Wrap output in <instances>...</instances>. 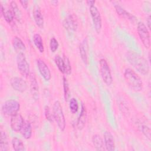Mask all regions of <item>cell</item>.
I'll return each mask as SVG.
<instances>
[{
  "label": "cell",
  "instance_id": "cell-1",
  "mask_svg": "<svg viewBox=\"0 0 151 151\" xmlns=\"http://www.w3.org/2000/svg\"><path fill=\"white\" fill-rule=\"evenodd\" d=\"M126 58L129 63L140 74L145 76L149 73V64L143 56L134 51H128Z\"/></svg>",
  "mask_w": 151,
  "mask_h": 151
},
{
  "label": "cell",
  "instance_id": "cell-2",
  "mask_svg": "<svg viewBox=\"0 0 151 151\" xmlns=\"http://www.w3.org/2000/svg\"><path fill=\"white\" fill-rule=\"evenodd\" d=\"M124 78L128 86L134 91L138 92L142 90V80L139 75L132 69L129 68L125 69Z\"/></svg>",
  "mask_w": 151,
  "mask_h": 151
},
{
  "label": "cell",
  "instance_id": "cell-3",
  "mask_svg": "<svg viewBox=\"0 0 151 151\" xmlns=\"http://www.w3.org/2000/svg\"><path fill=\"white\" fill-rule=\"evenodd\" d=\"M52 113L54 120L56 122L59 129L61 131H64L65 129L66 122L62 106L60 102L58 100L55 101L53 104Z\"/></svg>",
  "mask_w": 151,
  "mask_h": 151
},
{
  "label": "cell",
  "instance_id": "cell-4",
  "mask_svg": "<svg viewBox=\"0 0 151 151\" xmlns=\"http://www.w3.org/2000/svg\"><path fill=\"white\" fill-rule=\"evenodd\" d=\"M54 62L59 71L63 74L70 75L71 73V65L68 58L63 55V57L57 55L54 58Z\"/></svg>",
  "mask_w": 151,
  "mask_h": 151
},
{
  "label": "cell",
  "instance_id": "cell-5",
  "mask_svg": "<svg viewBox=\"0 0 151 151\" xmlns=\"http://www.w3.org/2000/svg\"><path fill=\"white\" fill-rule=\"evenodd\" d=\"M100 73L102 80L107 86H110L113 83V77L111 70L107 61L104 58H101L99 61Z\"/></svg>",
  "mask_w": 151,
  "mask_h": 151
},
{
  "label": "cell",
  "instance_id": "cell-6",
  "mask_svg": "<svg viewBox=\"0 0 151 151\" xmlns=\"http://www.w3.org/2000/svg\"><path fill=\"white\" fill-rule=\"evenodd\" d=\"M137 31L140 40L144 47L146 49H149L150 47V37L146 25L142 22H139L137 23Z\"/></svg>",
  "mask_w": 151,
  "mask_h": 151
},
{
  "label": "cell",
  "instance_id": "cell-7",
  "mask_svg": "<svg viewBox=\"0 0 151 151\" xmlns=\"http://www.w3.org/2000/svg\"><path fill=\"white\" fill-rule=\"evenodd\" d=\"M17 64L18 70L22 76L25 77H27L29 76L30 74L29 65L23 52L18 53V54L17 55Z\"/></svg>",
  "mask_w": 151,
  "mask_h": 151
},
{
  "label": "cell",
  "instance_id": "cell-8",
  "mask_svg": "<svg viewBox=\"0 0 151 151\" xmlns=\"http://www.w3.org/2000/svg\"><path fill=\"white\" fill-rule=\"evenodd\" d=\"M20 109V104L15 100L6 101L2 106V111L6 116H12L17 113Z\"/></svg>",
  "mask_w": 151,
  "mask_h": 151
},
{
  "label": "cell",
  "instance_id": "cell-9",
  "mask_svg": "<svg viewBox=\"0 0 151 151\" xmlns=\"http://www.w3.org/2000/svg\"><path fill=\"white\" fill-rule=\"evenodd\" d=\"M90 12L95 31L97 34H99L102 27V20L100 12L95 5L90 6Z\"/></svg>",
  "mask_w": 151,
  "mask_h": 151
},
{
  "label": "cell",
  "instance_id": "cell-10",
  "mask_svg": "<svg viewBox=\"0 0 151 151\" xmlns=\"http://www.w3.org/2000/svg\"><path fill=\"white\" fill-rule=\"evenodd\" d=\"M63 25L69 33L76 32L78 27V20L76 15L74 14H68L64 18Z\"/></svg>",
  "mask_w": 151,
  "mask_h": 151
},
{
  "label": "cell",
  "instance_id": "cell-11",
  "mask_svg": "<svg viewBox=\"0 0 151 151\" xmlns=\"http://www.w3.org/2000/svg\"><path fill=\"white\" fill-rule=\"evenodd\" d=\"M29 79L31 96L34 100L38 101L40 99V91L38 83L37 82L35 74L33 73H30L29 76Z\"/></svg>",
  "mask_w": 151,
  "mask_h": 151
},
{
  "label": "cell",
  "instance_id": "cell-12",
  "mask_svg": "<svg viewBox=\"0 0 151 151\" xmlns=\"http://www.w3.org/2000/svg\"><path fill=\"white\" fill-rule=\"evenodd\" d=\"M10 84L13 89L20 93L25 91L28 87L26 81L18 77H12L10 80Z\"/></svg>",
  "mask_w": 151,
  "mask_h": 151
},
{
  "label": "cell",
  "instance_id": "cell-13",
  "mask_svg": "<svg viewBox=\"0 0 151 151\" xmlns=\"http://www.w3.org/2000/svg\"><path fill=\"white\" fill-rule=\"evenodd\" d=\"M37 65L41 76L45 81H49L51 78L50 70L44 60L39 58L37 60Z\"/></svg>",
  "mask_w": 151,
  "mask_h": 151
},
{
  "label": "cell",
  "instance_id": "cell-14",
  "mask_svg": "<svg viewBox=\"0 0 151 151\" xmlns=\"http://www.w3.org/2000/svg\"><path fill=\"white\" fill-rule=\"evenodd\" d=\"M24 122L25 121L22 116L19 113H17L12 116L10 120V126L11 129L16 132H20Z\"/></svg>",
  "mask_w": 151,
  "mask_h": 151
},
{
  "label": "cell",
  "instance_id": "cell-15",
  "mask_svg": "<svg viewBox=\"0 0 151 151\" xmlns=\"http://www.w3.org/2000/svg\"><path fill=\"white\" fill-rule=\"evenodd\" d=\"M80 55L83 62L87 65L88 63V43L87 37L83 39L79 45Z\"/></svg>",
  "mask_w": 151,
  "mask_h": 151
},
{
  "label": "cell",
  "instance_id": "cell-16",
  "mask_svg": "<svg viewBox=\"0 0 151 151\" xmlns=\"http://www.w3.org/2000/svg\"><path fill=\"white\" fill-rule=\"evenodd\" d=\"M104 146L107 150L113 151L115 150V143L112 134L108 131H106L104 133Z\"/></svg>",
  "mask_w": 151,
  "mask_h": 151
},
{
  "label": "cell",
  "instance_id": "cell-17",
  "mask_svg": "<svg viewBox=\"0 0 151 151\" xmlns=\"http://www.w3.org/2000/svg\"><path fill=\"white\" fill-rule=\"evenodd\" d=\"M114 8H115V10H116V12L117 13V14L119 15L122 18H123L126 19H128L133 22H134L136 21V18L133 15H132L130 13H129V12H127L125 9L122 8L119 5H117V4L115 5Z\"/></svg>",
  "mask_w": 151,
  "mask_h": 151
},
{
  "label": "cell",
  "instance_id": "cell-18",
  "mask_svg": "<svg viewBox=\"0 0 151 151\" xmlns=\"http://www.w3.org/2000/svg\"><path fill=\"white\" fill-rule=\"evenodd\" d=\"M86 120H87V110H86V107L84 106L83 104H82L80 114L78 116V118L77 122V127L78 130H81L86 125Z\"/></svg>",
  "mask_w": 151,
  "mask_h": 151
},
{
  "label": "cell",
  "instance_id": "cell-19",
  "mask_svg": "<svg viewBox=\"0 0 151 151\" xmlns=\"http://www.w3.org/2000/svg\"><path fill=\"white\" fill-rule=\"evenodd\" d=\"M33 17L36 25L40 28L44 27V18L41 11L38 6H35L33 10Z\"/></svg>",
  "mask_w": 151,
  "mask_h": 151
},
{
  "label": "cell",
  "instance_id": "cell-20",
  "mask_svg": "<svg viewBox=\"0 0 151 151\" xmlns=\"http://www.w3.org/2000/svg\"><path fill=\"white\" fill-rule=\"evenodd\" d=\"M12 44L15 51L18 53H21L26 50V46L22 40L17 36L13 37L12 40Z\"/></svg>",
  "mask_w": 151,
  "mask_h": 151
},
{
  "label": "cell",
  "instance_id": "cell-21",
  "mask_svg": "<svg viewBox=\"0 0 151 151\" xmlns=\"http://www.w3.org/2000/svg\"><path fill=\"white\" fill-rule=\"evenodd\" d=\"M1 13L5 20L9 24L12 22L15 18L14 14L11 9L5 8V6H4V5L2 4H1Z\"/></svg>",
  "mask_w": 151,
  "mask_h": 151
},
{
  "label": "cell",
  "instance_id": "cell-22",
  "mask_svg": "<svg viewBox=\"0 0 151 151\" xmlns=\"http://www.w3.org/2000/svg\"><path fill=\"white\" fill-rule=\"evenodd\" d=\"M20 132L25 139H30L32 133V128L31 123L28 121L24 122Z\"/></svg>",
  "mask_w": 151,
  "mask_h": 151
},
{
  "label": "cell",
  "instance_id": "cell-23",
  "mask_svg": "<svg viewBox=\"0 0 151 151\" xmlns=\"http://www.w3.org/2000/svg\"><path fill=\"white\" fill-rule=\"evenodd\" d=\"M92 143L97 150H105L104 141L100 135L97 134L93 135L92 137Z\"/></svg>",
  "mask_w": 151,
  "mask_h": 151
},
{
  "label": "cell",
  "instance_id": "cell-24",
  "mask_svg": "<svg viewBox=\"0 0 151 151\" xmlns=\"http://www.w3.org/2000/svg\"><path fill=\"white\" fill-rule=\"evenodd\" d=\"M8 136L6 132L2 129L1 130V137H0V150L7 151L8 150Z\"/></svg>",
  "mask_w": 151,
  "mask_h": 151
},
{
  "label": "cell",
  "instance_id": "cell-25",
  "mask_svg": "<svg viewBox=\"0 0 151 151\" xmlns=\"http://www.w3.org/2000/svg\"><path fill=\"white\" fill-rule=\"evenodd\" d=\"M32 40H33L34 44L35 45L36 48L38 49V50L41 53L44 52V46L43 40H42V38L41 36L38 33L35 34L33 35Z\"/></svg>",
  "mask_w": 151,
  "mask_h": 151
},
{
  "label": "cell",
  "instance_id": "cell-26",
  "mask_svg": "<svg viewBox=\"0 0 151 151\" xmlns=\"http://www.w3.org/2000/svg\"><path fill=\"white\" fill-rule=\"evenodd\" d=\"M9 8L13 12L15 18L18 21H19L21 19V12L15 1H12L10 2Z\"/></svg>",
  "mask_w": 151,
  "mask_h": 151
},
{
  "label": "cell",
  "instance_id": "cell-27",
  "mask_svg": "<svg viewBox=\"0 0 151 151\" xmlns=\"http://www.w3.org/2000/svg\"><path fill=\"white\" fill-rule=\"evenodd\" d=\"M11 143L14 150L15 151H23L25 150L24 144L22 140L18 137H13L11 141Z\"/></svg>",
  "mask_w": 151,
  "mask_h": 151
},
{
  "label": "cell",
  "instance_id": "cell-28",
  "mask_svg": "<svg viewBox=\"0 0 151 151\" xmlns=\"http://www.w3.org/2000/svg\"><path fill=\"white\" fill-rule=\"evenodd\" d=\"M63 84L64 99L65 101H67L70 96V88H69V84L67 81V79L64 76H63Z\"/></svg>",
  "mask_w": 151,
  "mask_h": 151
},
{
  "label": "cell",
  "instance_id": "cell-29",
  "mask_svg": "<svg viewBox=\"0 0 151 151\" xmlns=\"http://www.w3.org/2000/svg\"><path fill=\"white\" fill-rule=\"evenodd\" d=\"M69 108L70 110L71 113L75 114L77 113L78 109V103L77 100L75 98H71L70 100L69 104Z\"/></svg>",
  "mask_w": 151,
  "mask_h": 151
},
{
  "label": "cell",
  "instance_id": "cell-30",
  "mask_svg": "<svg viewBox=\"0 0 151 151\" xmlns=\"http://www.w3.org/2000/svg\"><path fill=\"white\" fill-rule=\"evenodd\" d=\"M44 115L45 117L46 118V119L49 121L51 123H52L54 120V116H53V113H52V112L51 111L50 108L49 106H46L45 107L44 109Z\"/></svg>",
  "mask_w": 151,
  "mask_h": 151
},
{
  "label": "cell",
  "instance_id": "cell-31",
  "mask_svg": "<svg viewBox=\"0 0 151 151\" xmlns=\"http://www.w3.org/2000/svg\"><path fill=\"white\" fill-rule=\"evenodd\" d=\"M58 46L59 44L58 41L54 37L51 38L50 41V48L51 51L52 52H55L57 50Z\"/></svg>",
  "mask_w": 151,
  "mask_h": 151
},
{
  "label": "cell",
  "instance_id": "cell-32",
  "mask_svg": "<svg viewBox=\"0 0 151 151\" xmlns=\"http://www.w3.org/2000/svg\"><path fill=\"white\" fill-rule=\"evenodd\" d=\"M141 131L143 133V134L149 139L150 140V128L146 126V125L142 124L140 126Z\"/></svg>",
  "mask_w": 151,
  "mask_h": 151
},
{
  "label": "cell",
  "instance_id": "cell-33",
  "mask_svg": "<svg viewBox=\"0 0 151 151\" xmlns=\"http://www.w3.org/2000/svg\"><path fill=\"white\" fill-rule=\"evenodd\" d=\"M20 4L21 5V6L24 8V9H27L28 7V1H26V0H22V1H19Z\"/></svg>",
  "mask_w": 151,
  "mask_h": 151
},
{
  "label": "cell",
  "instance_id": "cell-34",
  "mask_svg": "<svg viewBox=\"0 0 151 151\" xmlns=\"http://www.w3.org/2000/svg\"><path fill=\"white\" fill-rule=\"evenodd\" d=\"M146 22H147V29H150V23H151V21H150V16L149 15L147 18V20H146Z\"/></svg>",
  "mask_w": 151,
  "mask_h": 151
},
{
  "label": "cell",
  "instance_id": "cell-35",
  "mask_svg": "<svg viewBox=\"0 0 151 151\" xmlns=\"http://www.w3.org/2000/svg\"><path fill=\"white\" fill-rule=\"evenodd\" d=\"M95 2H96L95 1H86L87 4L88 5H89L90 6H93V5H94Z\"/></svg>",
  "mask_w": 151,
  "mask_h": 151
}]
</instances>
